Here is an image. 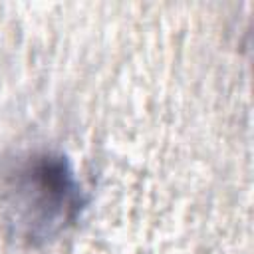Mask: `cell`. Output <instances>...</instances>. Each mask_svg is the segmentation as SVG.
<instances>
[{
    "instance_id": "obj_1",
    "label": "cell",
    "mask_w": 254,
    "mask_h": 254,
    "mask_svg": "<svg viewBox=\"0 0 254 254\" xmlns=\"http://www.w3.org/2000/svg\"><path fill=\"white\" fill-rule=\"evenodd\" d=\"M87 202L73 163L60 151L18 153L0 171V216L22 244L56 240L77 222Z\"/></svg>"
}]
</instances>
